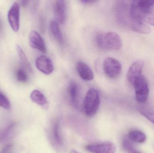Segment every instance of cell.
<instances>
[{"label":"cell","instance_id":"cell-3","mask_svg":"<svg viewBox=\"0 0 154 153\" xmlns=\"http://www.w3.org/2000/svg\"><path fill=\"white\" fill-rule=\"evenodd\" d=\"M100 97L97 90L91 89L87 92L83 102V110L87 116H94L100 105Z\"/></svg>","mask_w":154,"mask_h":153},{"label":"cell","instance_id":"cell-4","mask_svg":"<svg viewBox=\"0 0 154 153\" xmlns=\"http://www.w3.org/2000/svg\"><path fill=\"white\" fill-rule=\"evenodd\" d=\"M133 86L134 87L136 98L138 102H146L149 94V84L144 76L142 75L135 81Z\"/></svg>","mask_w":154,"mask_h":153},{"label":"cell","instance_id":"cell-5","mask_svg":"<svg viewBox=\"0 0 154 153\" xmlns=\"http://www.w3.org/2000/svg\"><path fill=\"white\" fill-rule=\"evenodd\" d=\"M105 75L110 79H116L121 74L122 65L119 61L112 57L105 58L103 63Z\"/></svg>","mask_w":154,"mask_h":153},{"label":"cell","instance_id":"cell-11","mask_svg":"<svg viewBox=\"0 0 154 153\" xmlns=\"http://www.w3.org/2000/svg\"><path fill=\"white\" fill-rule=\"evenodd\" d=\"M54 12L56 21L60 24H64L67 18V6L66 1H56L54 6Z\"/></svg>","mask_w":154,"mask_h":153},{"label":"cell","instance_id":"cell-26","mask_svg":"<svg viewBox=\"0 0 154 153\" xmlns=\"http://www.w3.org/2000/svg\"><path fill=\"white\" fill-rule=\"evenodd\" d=\"M29 1H21V4L23 7H26L29 4Z\"/></svg>","mask_w":154,"mask_h":153},{"label":"cell","instance_id":"cell-2","mask_svg":"<svg viewBox=\"0 0 154 153\" xmlns=\"http://www.w3.org/2000/svg\"><path fill=\"white\" fill-rule=\"evenodd\" d=\"M154 6V1L135 0L131 2L130 14L131 20L136 21L144 22L147 13L152 12Z\"/></svg>","mask_w":154,"mask_h":153},{"label":"cell","instance_id":"cell-13","mask_svg":"<svg viewBox=\"0 0 154 153\" xmlns=\"http://www.w3.org/2000/svg\"><path fill=\"white\" fill-rule=\"evenodd\" d=\"M30 99L33 102L41 106L45 109H47L49 107L48 102L45 95L38 90H35L32 92Z\"/></svg>","mask_w":154,"mask_h":153},{"label":"cell","instance_id":"cell-28","mask_svg":"<svg viewBox=\"0 0 154 153\" xmlns=\"http://www.w3.org/2000/svg\"><path fill=\"white\" fill-rule=\"evenodd\" d=\"M69 153H78L76 151H75V150H72L71 152H70Z\"/></svg>","mask_w":154,"mask_h":153},{"label":"cell","instance_id":"cell-6","mask_svg":"<svg viewBox=\"0 0 154 153\" xmlns=\"http://www.w3.org/2000/svg\"><path fill=\"white\" fill-rule=\"evenodd\" d=\"M8 20L12 29L17 32L20 28V5L14 2L11 6L8 13Z\"/></svg>","mask_w":154,"mask_h":153},{"label":"cell","instance_id":"cell-23","mask_svg":"<svg viewBox=\"0 0 154 153\" xmlns=\"http://www.w3.org/2000/svg\"><path fill=\"white\" fill-rule=\"evenodd\" d=\"M0 106L5 109L11 108V104L8 98L0 91Z\"/></svg>","mask_w":154,"mask_h":153},{"label":"cell","instance_id":"cell-15","mask_svg":"<svg viewBox=\"0 0 154 153\" xmlns=\"http://www.w3.org/2000/svg\"><path fill=\"white\" fill-rule=\"evenodd\" d=\"M49 29L51 34L56 40L60 44L63 42V36L59 23L56 20H52L50 22Z\"/></svg>","mask_w":154,"mask_h":153},{"label":"cell","instance_id":"cell-24","mask_svg":"<svg viewBox=\"0 0 154 153\" xmlns=\"http://www.w3.org/2000/svg\"><path fill=\"white\" fill-rule=\"evenodd\" d=\"M53 137L56 143L58 144L62 143V139L59 132V126L58 123H56L53 128Z\"/></svg>","mask_w":154,"mask_h":153},{"label":"cell","instance_id":"cell-16","mask_svg":"<svg viewBox=\"0 0 154 153\" xmlns=\"http://www.w3.org/2000/svg\"><path fill=\"white\" fill-rule=\"evenodd\" d=\"M131 27L136 32L143 34H149L152 31L151 28L144 22L132 21Z\"/></svg>","mask_w":154,"mask_h":153},{"label":"cell","instance_id":"cell-18","mask_svg":"<svg viewBox=\"0 0 154 153\" xmlns=\"http://www.w3.org/2000/svg\"><path fill=\"white\" fill-rule=\"evenodd\" d=\"M137 109L143 116L154 124V109L146 106H139Z\"/></svg>","mask_w":154,"mask_h":153},{"label":"cell","instance_id":"cell-12","mask_svg":"<svg viewBox=\"0 0 154 153\" xmlns=\"http://www.w3.org/2000/svg\"><path fill=\"white\" fill-rule=\"evenodd\" d=\"M76 69L79 76L83 80L91 81L94 79V73L89 66L82 61L77 62Z\"/></svg>","mask_w":154,"mask_h":153},{"label":"cell","instance_id":"cell-25","mask_svg":"<svg viewBox=\"0 0 154 153\" xmlns=\"http://www.w3.org/2000/svg\"><path fill=\"white\" fill-rule=\"evenodd\" d=\"M144 21L146 23L154 26V13L150 12L147 13L145 17Z\"/></svg>","mask_w":154,"mask_h":153},{"label":"cell","instance_id":"cell-9","mask_svg":"<svg viewBox=\"0 0 154 153\" xmlns=\"http://www.w3.org/2000/svg\"><path fill=\"white\" fill-rule=\"evenodd\" d=\"M35 64L37 69L46 75H50L54 71V67L52 61L47 56H39L36 59Z\"/></svg>","mask_w":154,"mask_h":153},{"label":"cell","instance_id":"cell-7","mask_svg":"<svg viewBox=\"0 0 154 153\" xmlns=\"http://www.w3.org/2000/svg\"><path fill=\"white\" fill-rule=\"evenodd\" d=\"M85 148L91 153H115L116 151V145L109 142L89 145Z\"/></svg>","mask_w":154,"mask_h":153},{"label":"cell","instance_id":"cell-14","mask_svg":"<svg viewBox=\"0 0 154 153\" xmlns=\"http://www.w3.org/2000/svg\"><path fill=\"white\" fill-rule=\"evenodd\" d=\"M68 90L69 98L71 102L75 107H78L79 93V89L78 84L75 82H71L69 86Z\"/></svg>","mask_w":154,"mask_h":153},{"label":"cell","instance_id":"cell-10","mask_svg":"<svg viewBox=\"0 0 154 153\" xmlns=\"http://www.w3.org/2000/svg\"><path fill=\"white\" fill-rule=\"evenodd\" d=\"M30 46L34 49L39 50L42 53L47 52L46 45L44 40L42 36L36 31L32 30L30 32L29 36Z\"/></svg>","mask_w":154,"mask_h":153},{"label":"cell","instance_id":"cell-17","mask_svg":"<svg viewBox=\"0 0 154 153\" xmlns=\"http://www.w3.org/2000/svg\"><path fill=\"white\" fill-rule=\"evenodd\" d=\"M128 138L133 143H142L146 139V135L143 132L139 130H133L128 133Z\"/></svg>","mask_w":154,"mask_h":153},{"label":"cell","instance_id":"cell-21","mask_svg":"<svg viewBox=\"0 0 154 153\" xmlns=\"http://www.w3.org/2000/svg\"><path fill=\"white\" fill-rule=\"evenodd\" d=\"M123 146L125 151L128 153H141L135 148L131 141L128 138H125L123 141Z\"/></svg>","mask_w":154,"mask_h":153},{"label":"cell","instance_id":"cell-20","mask_svg":"<svg viewBox=\"0 0 154 153\" xmlns=\"http://www.w3.org/2000/svg\"><path fill=\"white\" fill-rule=\"evenodd\" d=\"M16 125L15 122H13L6 127L0 130V142H2L6 139L12 132Z\"/></svg>","mask_w":154,"mask_h":153},{"label":"cell","instance_id":"cell-22","mask_svg":"<svg viewBox=\"0 0 154 153\" xmlns=\"http://www.w3.org/2000/svg\"><path fill=\"white\" fill-rule=\"evenodd\" d=\"M16 77L17 81L21 83H26L28 80V76L26 72L23 69L19 68L16 71Z\"/></svg>","mask_w":154,"mask_h":153},{"label":"cell","instance_id":"cell-1","mask_svg":"<svg viewBox=\"0 0 154 153\" xmlns=\"http://www.w3.org/2000/svg\"><path fill=\"white\" fill-rule=\"evenodd\" d=\"M96 42L99 48L104 50H119L122 46L120 36L113 31L98 34Z\"/></svg>","mask_w":154,"mask_h":153},{"label":"cell","instance_id":"cell-8","mask_svg":"<svg viewBox=\"0 0 154 153\" xmlns=\"http://www.w3.org/2000/svg\"><path fill=\"white\" fill-rule=\"evenodd\" d=\"M144 62L141 59L135 61L129 67L127 73V80L130 84L134 85L135 80L142 75Z\"/></svg>","mask_w":154,"mask_h":153},{"label":"cell","instance_id":"cell-19","mask_svg":"<svg viewBox=\"0 0 154 153\" xmlns=\"http://www.w3.org/2000/svg\"><path fill=\"white\" fill-rule=\"evenodd\" d=\"M16 49L17 53L18 54V55H19L21 61L23 64L24 67L30 72H33V70H32L31 65L29 62V60H28V58H27V57H26L24 52H23L22 49L19 45H16Z\"/></svg>","mask_w":154,"mask_h":153},{"label":"cell","instance_id":"cell-27","mask_svg":"<svg viewBox=\"0 0 154 153\" xmlns=\"http://www.w3.org/2000/svg\"><path fill=\"white\" fill-rule=\"evenodd\" d=\"M81 2H83V3L85 4H90L92 3L95 2L96 1H88V0H83V1H82Z\"/></svg>","mask_w":154,"mask_h":153}]
</instances>
